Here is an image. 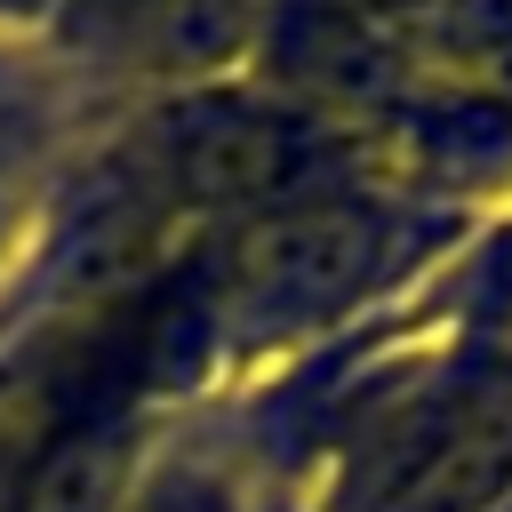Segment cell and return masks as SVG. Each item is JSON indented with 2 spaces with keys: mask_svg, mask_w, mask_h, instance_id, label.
Instances as JSON below:
<instances>
[{
  "mask_svg": "<svg viewBox=\"0 0 512 512\" xmlns=\"http://www.w3.org/2000/svg\"><path fill=\"white\" fill-rule=\"evenodd\" d=\"M32 144H40V104L0 72V184H8V168H16Z\"/></svg>",
  "mask_w": 512,
  "mask_h": 512,
  "instance_id": "obj_1",
  "label": "cell"
},
{
  "mask_svg": "<svg viewBox=\"0 0 512 512\" xmlns=\"http://www.w3.org/2000/svg\"><path fill=\"white\" fill-rule=\"evenodd\" d=\"M120 512H232L224 496H208V488H192V480H168L160 496H144V504H120Z\"/></svg>",
  "mask_w": 512,
  "mask_h": 512,
  "instance_id": "obj_2",
  "label": "cell"
},
{
  "mask_svg": "<svg viewBox=\"0 0 512 512\" xmlns=\"http://www.w3.org/2000/svg\"><path fill=\"white\" fill-rule=\"evenodd\" d=\"M24 456H32V448H24V440L0 424V512H16V480H24Z\"/></svg>",
  "mask_w": 512,
  "mask_h": 512,
  "instance_id": "obj_3",
  "label": "cell"
},
{
  "mask_svg": "<svg viewBox=\"0 0 512 512\" xmlns=\"http://www.w3.org/2000/svg\"><path fill=\"white\" fill-rule=\"evenodd\" d=\"M344 8H416V0H344Z\"/></svg>",
  "mask_w": 512,
  "mask_h": 512,
  "instance_id": "obj_4",
  "label": "cell"
},
{
  "mask_svg": "<svg viewBox=\"0 0 512 512\" xmlns=\"http://www.w3.org/2000/svg\"><path fill=\"white\" fill-rule=\"evenodd\" d=\"M0 248H8V208H0Z\"/></svg>",
  "mask_w": 512,
  "mask_h": 512,
  "instance_id": "obj_5",
  "label": "cell"
}]
</instances>
